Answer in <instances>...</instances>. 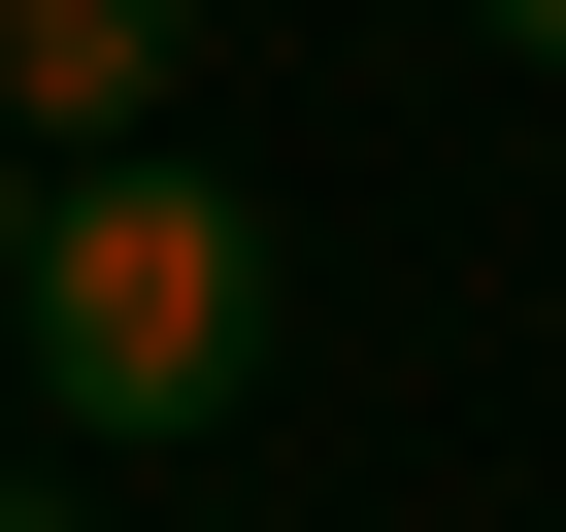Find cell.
<instances>
[{
	"instance_id": "1",
	"label": "cell",
	"mask_w": 566,
	"mask_h": 532,
	"mask_svg": "<svg viewBox=\"0 0 566 532\" xmlns=\"http://www.w3.org/2000/svg\"><path fill=\"white\" fill-rule=\"evenodd\" d=\"M0 333H34L67 433L266 400V200H200V167H34V200H0Z\"/></svg>"
},
{
	"instance_id": "2",
	"label": "cell",
	"mask_w": 566,
	"mask_h": 532,
	"mask_svg": "<svg viewBox=\"0 0 566 532\" xmlns=\"http://www.w3.org/2000/svg\"><path fill=\"white\" fill-rule=\"evenodd\" d=\"M200 67V0H0V100H34V167H134Z\"/></svg>"
},
{
	"instance_id": "3",
	"label": "cell",
	"mask_w": 566,
	"mask_h": 532,
	"mask_svg": "<svg viewBox=\"0 0 566 532\" xmlns=\"http://www.w3.org/2000/svg\"><path fill=\"white\" fill-rule=\"evenodd\" d=\"M467 34H500V67H566V0H467Z\"/></svg>"
},
{
	"instance_id": "4",
	"label": "cell",
	"mask_w": 566,
	"mask_h": 532,
	"mask_svg": "<svg viewBox=\"0 0 566 532\" xmlns=\"http://www.w3.org/2000/svg\"><path fill=\"white\" fill-rule=\"evenodd\" d=\"M0 532H67V499H0Z\"/></svg>"
}]
</instances>
